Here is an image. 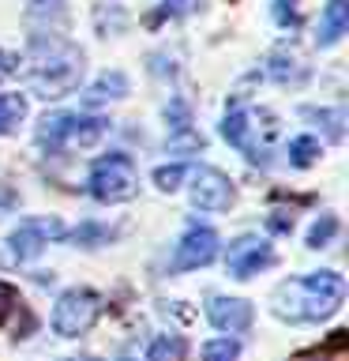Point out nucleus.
<instances>
[{"instance_id":"393cba45","label":"nucleus","mask_w":349,"mask_h":361,"mask_svg":"<svg viewBox=\"0 0 349 361\" xmlns=\"http://www.w3.org/2000/svg\"><path fill=\"white\" fill-rule=\"evenodd\" d=\"M188 8H191L188 0H162V8H158L154 16H151V23H162V19H177V16H184Z\"/></svg>"},{"instance_id":"1a4fd4ad","label":"nucleus","mask_w":349,"mask_h":361,"mask_svg":"<svg viewBox=\"0 0 349 361\" xmlns=\"http://www.w3.org/2000/svg\"><path fill=\"white\" fill-rule=\"evenodd\" d=\"M214 256H218V233L210 226H188V233L180 237V245L173 252V271L207 267Z\"/></svg>"},{"instance_id":"4468645a","label":"nucleus","mask_w":349,"mask_h":361,"mask_svg":"<svg viewBox=\"0 0 349 361\" xmlns=\"http://www.w3.org/2000/svg\"><path fill=\"white\" fill-rule=\"evenodd\" d=\"M267 72H270V79H278V83H300V79H304L300 56L289 53V49H274V53H270Z\"/></svg>"},{"instance_id":"4be33fe9","label":"nucleus","mask_w":349,"mask_h":361,"mask_svg":"<svg viewBox=\"0 0 349 361\" xmlns=\"http://www.w3.org/2000/svg\"><path fill=\"white\" fill-rule=\"evenodd\" d=\"M191 173V166H184V162H177V166H162V169H154V185L162 188V192H173L180 180H184Z\"/></svg>"},{"instance_id":"9d476101","label":"nucleus","mask_w":349,"mask_h":361,"mask_svg":"<svg viewBox=\"0 0 349 361\" xmlns=\"http://www.w3.org/2000/svg\"><path fill=\"white\" fill-rule=\"evenodd\" d=\"M191 203H196L199 211H225L233 203L229 177L218 173V169H210V166L191 169Z\"/></svg>"},{"instance_id":"f8f14e48","label":"nucleus","mask_w":349,"mask_h":361,"mask_svg":"<svg viewBox=\"0 0 349 361\" xmlns=\"http://www.w3.org/2000/svg\"><path fill=\"white\" fill-rule=\"evenodd\" d=\"M349 30V0H326L323 16H319V34H315V45L319 49H331V45Z\"/></svg>"},{"instance_id":"423d86ee","label":"nucleus","mask_w":349,"mask_h":361,"mask_svg":"<svg viewBox=\"0 0 349 361\" xmlns=\"http://www.w3.org/2000/svg\"><path fill=\"white\" fill-rule=\"evenodd\" d=\"M98 312H101V298H98V293L87 290V286H75V290L61 293V301H56L53 331L64 335V338H75V335L90 331V324L98 320Z\"/></svg>"},{"instance_id":"20e7f679","label":"nucleus","mask_w":349,"mask_h":361,"mask_svg":"<svg viewBox=\"0 0 349 361\" xmlns=\"http://www.w3.org/2000/svg\"><path fill=\"white\" fill-rule=\"evenodd\" d=\"M109 132L106 117H87V113H49L38 121V143L45 154H64L75 147H94Z\"/></svg>"},{"instance_id":"ddd939ff","label":"nucleus","mask_w":349,"mask_h":361,"mask_svg":"<svg viewBox=\"0 0 349 361\" xmlns=\"http://www.w3.org/2000/svg\"><path fill=\"white\" fill-rule=\"evenodd\" d=\"M124 94H128V75H124V72H106V75H98L94 83L87 87L83 102H87V106H98V102L124 98Z\"/></svg>"},{"instance_id":"b1692460","label":"nucleus","mask_w":349,"mask_h":361,"mask_svg":"<svg viewBox=\"0 0 349 361\" xmlns=\"http://www.w3.org/2000/svg\"><path fill=\"white\" fill-rule=\"evenodd\" d=\"M165 121L173 124V132H188V106L184 102H169V109H165Z\"/></svg>"},{"instance_id":"412c9836","label":"nucleus","mask_w":349,"mask_h":361,"mask_svg":"<svg viewBox=\"0 0 349 361\" xmlns=\"http://www.w3.org/2000/svg\"><path fill=\"white\" fill-rule=\"evenodd\" d=\"M241 357V346L233 338H214V343L203 346V361H236Z\"/></svg>"},{"instance_id":"6ab92c4d","label":"nucleus","mask_w":349,"mask_h":361,"mask_svg":"<svg viewBox=\"0 0 349 361\" xmlns=\"http://www.w3.org/2000/svg\"><path fill=\"white\" fill-rule=\"evenodd\" d=\"M270 16H274V23H278L281 30H297V27H300V8H297V0H274Z\"/></svg>"},{"instance_id":"f3484780","label":"nucleus","mask_w":349,"mask_h":361,"mask_svg":"<svg viewBox=\"0 0 349 361\" xmlns=\"http://www.w3.org/2000/svg\"><path fill=\"white\" fill-rule=\"evenodd\" d=\"M304 117L308 121H319L323 124V132H326V140H342L345 135V113L342 109H304Z\"/></svg>"},{"instance_id":"aec40b11","label":"nucleus","mask_w":349,"mask_h":361,"mask_svg":"<svg viewBox=\"0 0 349 361\" xmlns=\"http://www.w3.org/2000/svg\"><path fill=\"white\" fill-rule=\"evenodd\" d=\"M334 233H338V219H334V214H323V219L308 230V248L331 245V241H334Z\"/></svg>"},{"instance_id":"9b49d317","label":"nucleus","mask_w":349,"mask_h":361,"mask_svg":"<svg viewBox=\"0 0 349 361\" xmlns=\"http://www.w3.org/2000/svg\"><path fill=\"white\" fill-rule=\"evenodd\" d=\"M207 320L218 327V331H244L248 324H252V305L244 298H210L207 301Z\"/></svg>"},{"instance_id":"a211bd4d","label":"nucleus","mask_w":349,"mask_h":361,"mask_svg":"<svg viewBox=\"0 0 349 361\" xmlns=\"http://www.w3.org/2000/svg\"><path fill=\"white\" fill-rule=\"evenodd\" d=\"M315 158H319V140H312V135H297V140L289 143V162L297 169L312 166Z\"/></svg>"},{"instance_id":"f257e3e1","label":"nucleus","mask_w":349,"mask_h":361,"mask_svg":"<svg viewBox=\"0 0 349 361\" xmlns=\"http://www.w3.org/2000/svg\"><path fill=\"white\" fill-rule=\"evenodd\" d=\"M345 301V279L338 271H315V275L289 279L274 290V316L289 324L326 320Z\"/></svg>"},{"instance_id":"0eeeda50","label":"nucleus","mask_w":349,"mask_h":361,"mask_svg":"<svg viewBox=\"0 0 349 361\" xmlns=\"http://www.w3.org/2000/svg\"><path fill=\"white\" fill-rule=\"evenodd\" d=\"M64 237V222L61 219H23L11 230V256L15 259H34L49 241Z\"/></svg>"},{"instance_id":"6e6552de","label":"nucleus","mask_w":349,"mask_h":361,"mask_svg":"<svg viewBox=\"0 0 349 361\" xmlns=\"http://www.w3.org/2000/svg\"><path fill=\"white\" fill-rule=\"evenodd\" d=\"M270 259H274V248H270L263 237L244 233V237H236L229 245V252H225V271H229L233 279H252L259 267L270 264Z\"/></svg>"},{"instance_id":"cd10ccee","label":"nucleus","mask_w":349,"mask_h":361,"mask_svg":"<svg viewBox=\"0 0 349 361\" xmlns=\"http://www.w3.org/2000/svg\"><path fill=\"white\" fill-rule=\"evenodd\" d=\"M11 203H15V192L8 185H0V207H11Z\"/></svg>"},{"instance_id":"5701e85b","label":"nucleus","mask_w":349,"mask_h":361,"mask_svg":"<svg viewBox=\"0 0 349 361\" xmlns=\"http://www.w3.org/2000/svg\"><path fill=\"white\" fill-rule=\"evenodd\" d=\"M15 305H19V290L8 286V282H0V327L8 324V316L15 312Z\"/></svg>"},{"instance_id":"c85d7f7f","label":"nucleus","mask_w":349,"mask_h":361,"mask_svg":"<svg viewBox=\"0 0 349 361\" xmlns=\"http://www.w3.org/2000/svg\"><path fill=\"white\" fill-rule=\"evenodd\" d=\"M120 361H132V357H120Z\"/></svg>"},{"instance_id":"bb28decb","label":"nucleus","mask_w":349,"mask_h":361,"mask_svg":"<svg viewBox=\"0 0 349 361\" xmlns=\"http://www.w3.org/2000/svg\"><path fill=\"white\" fill-rule=\"evenodd\" d=\"M98 237H106V230H98V226H83V230H75V241H98Z\"/></svg>"},{"instance_id":"39448f33","label":"nucleus","mask_w":349,"mask_h":361,"mask_svg":"<svg viewBox=\"0 0 349 361\" xmlns=\"http://www.w3.org/2000/svg\"><path fill=\"white\" fill-rule=\"evenodd\" d=\"M90 196L98 203H124L135 196L139 188V177H135V166L128 154H106L98 158L94 169H90V180H87Z\"/></svg>"},{"instance_id":"f03ea898","label":"nucleus","mask_w":349,"mask_h":361,"mask_svg":"<svg viewBox=\"0 0 349 361\" xmlns=\"http://www.w3.org/2000/svg\"><path fill=\"white\" fill-rule=\"evenodd\" d=\"M30 87L42 98H64L72 94L83 79V53L68 38L53 30H42L30 38V68H27Z\"/></svg>"},{"instance_id":"2eb2a0df","label":"nucleus","mask_w":349,"mask_h":361,"mask_svg":"<svg viewBox=\"0 0 349 361\" xmlns=\"http://www.w3.org/2000/svg\"><path fill=\"white\" fill-rule=\"evenodd\" d=\"M27 117V98L23 94H0V135L15 132V124Z\"/></svg>"},{"instance_id":"dca6fc26","label":"nucleus","mask_w":349,"mask_h":361,"mask_svg":"<svg viewBox=\"0 0 349 361\" xmlns=\"http://www.w3.org/2000/svg\"><path fill=\"white\" fill-rule=\"evenodd\" d=\"M184 354H188V346H184L180 335H162V338L151 343V350H146L151 361H184Z\"/></svg>"},{"instance_id":"a878e982","label":"nucleus","mask_w":349,"mask_h":361,"mask_svg":"<svg viewBox=\"0 0 349 361\" xmlns=\"http://www.w3.org/2000/svg\"><path fill=\"white\" fill-rule=\"evenodd\" d=\"M8 75H19V56L0 49V79H8Z\"/></svg>"},{"instance_id":"7ed1b4c3","label":"nucleus","mask_w":349,"mask_h":361,"mask_svg":"<svg viewBox=\"0 0 349 361\" xmlns=\"http://www.w3.org/2000/svg\"><path fill=\"white\" fill-rule=\"evenodd\" d=\"M222 135L248 158V162L267 166L270 154H274V140H278V117L270 109L233 106L222 121Z\"/></svg>"}]
</instances>
